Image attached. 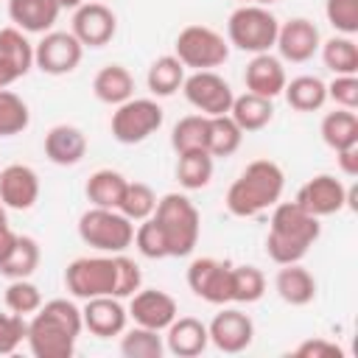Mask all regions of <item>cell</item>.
Segmentation results:
<instances>
[{
  "label": "cell",
  "mask_w": 358,
  "mask_h": 358,
  "mask_svg": "<svg viewBox=\"0 0 358 358\" xmlns=\"http://www.w3.org/2000/svg\"><path fill=\"white\" fill-rule=\"evenodd\" d=\"M81 330V308H76L70 299H50L31 313L25 341L34 358H70Z\"/></svg>",
  "instance_id": "cell-1"
},
{
  "label": "cell",
  "mask_w": 358,
  "mask_h": 358,
  "mask_svg": "<svg viewBox=\"0 0 358 358\" xmlns=\"http://www.w3.org/2000/svg\"><path fill=\"white\" fill-rule=\"evenodd\" d=\"M271 227L266 235V255L277 263H299L322 235L316 215L302 210L296 201H277L271 207Z\"/></svg>",
  "instance_id": "cell-2"
},
{
  "label": "cell",
  "mask_w": 358,
  "mask_h": 358,
  "mask_svg": "<svg viewBox=\"0 0 358 358\" xmlns=\"http://www.w3.org/2000/svg\"><path fill=\"white\" fill-rule=\"evenodd\" d=\"M285 187V173L274 159L249 162L227 190V210L235 218H255L271 210Z\"/></svg>",
  "instance_id": "cell-3"
},
{
  "label": "cell",
  "mask_w": 358,
  "mask_h": 358,
  "mask_svg": "<svg viewBox=\"0 0 358 358\" xmlns=\"http://www.w3.org/2000/svg\"><path fill=\"white\" fill-rule=\"evenodd\" d=\"M154 221L165 235L168 257H187L196 249L201 232V215L185 193H165L162 199H157Z\"/></svg>",
  "instance_id": "cell-4"
},
{
  "label": "cell",
  "mask_w": 358,
  "mask_h": 358,
  "mask_svg": "<svg viewBox=\"0 0 358 358\" xmlns=\"http://www.w3.org/2000/svg\"><path fill=\"white\" fill-rule=\"evenodd\" d=\"M280 20L266 6L243 3L227 20V42L243 53H268L277 42Z\"/></svg>",
  "instance_id": "cell-5"
},
{
  "label": "cell",
  "mask_w": 358,
  "mask_h": 358,
  "mask_svg": "<svg viewBox=\"0 0 358 358\" xmlns=\"http://www.w3.org/2000/svg\"><path fill=\"white\" fill-rule=\"evenodd\" d=\"M78 238L103 255H117V252H126L131 246L134 221H129L120 210L90 207L78 218Z\"/></svg>",
  "instance_id": "cell-6"
},
{
  "label": "cell",
  "mask_w": 358,
  "mask_h": 358,
  "mask_svg": "<svg viewBox=\"0 0 358 358\" xmlns=\"http://www.w3.org/2000/svg\"><path fill=\"white\" fill-rule=\"evenodd\" d=\"M173 56L193 70H213L229 59V42L210 25H187L173 42Z\"/></svg>",
  "instance_id": "cell-7"
},
{
  "label": "cell",
  "mask_w": 358,
  "mask_h": 358,
  "mask_svg": "<svg viewBox=\"0 0 358 358\" xmlns=\"http://www.w3.org/2000/svg\"><path fill=\"white\" fill-rule=\"evenodd\" d=\"M117 268L115 255H95V257H76L64 268V285L76 299L92 296H115Z\"/></svg>",
  "instance_id": "cell-8"
},
{
  "label": "cell",
  "mask_w": 358,
  "mask_h": 358,
  "mask_svg": "<svg viewBox=\"0 0 358 358\" xmlns=\"http://www.w3.org/2000/svg\"><path fill=\"white\" fill-rule=\"evenodd\" d=\"M165 120L162 106L154 98H129L123 103H117V109L112 112V137L123 145H134L148 140Z\"/></svg>",
  "instance_id": "cell-9"
},
{
  "label": "cell",
  "mask_w": 358,
  "mask_h": 358,
  "mask_svg": "<svg viewBox=\"0 0 358 358\" xmlns=\"http://www.w3.org/2000/svg\"><path fill=\"white\" fill-rule=\"evenodd\" d=\"M182 92H185L187 103L196 106L199 115H207V117L227 115L235 101L229 81L221 78L215 70H193L190 76H185Z\"/></svg>",
  "instance_id": "cell-10"
},
{
  "label": "cell",
  "mask_w": 358,
  "mask_h": 358,
  "mask_svg": "<svg viewBox=\"0 0 358 358\" xmlns=\"http://www.w3.org/2000/svg\"><path fill=\"white\" fill-rule=\"evenodd\" d=\"M84 45L73 36V31H48L34 45V64L45 76H67L81 64Z\"/></svg>",
  "instance_id": "cell-11"
},
{
  "label": "cell",
  "mask_w": 358,
  "mask_h": 358,
  "mask_svg": "<svg viewBox=\"0 0 358 358\" xmlns=\"http://www.w3.org/2000/svg\"><path fill=\"white\" fill-rule=\"evenodd\" d=\"M302 210H308L316 218L324 215H336L344 207H352V190H347L341 185V179H336L333 173H319L313 179H308L294 199Z\"/></svg>",
  "instance_id": "cell-12"
},
{
  "label": "cell",
  "mask_w": 358,
  "mask_h": 358,
  "mask_svg": "<svg viewBox=\"0 0 358 358\" xmlns=\"http://www.w3.org/2000/svg\"><path fill=\"white\" fill-rule=\"evenodd\" d=\"M229 271L232 266L218 257H196L187 266V285L190 291L210 302V305H227L229 299Z\"/></svg>",
  "instance_id": "cell-13"
},
{
  "label": "cell",
  "mask_w": 358,
  "mask_h": 358,
  "mask_svg": "<svg viewBox=\"0 0 358 358\" xmlns=\"http://www.w3.org/2000/svg\"><path fill=\"white\" fill-rule=\"evenodd\" d=\"M70 31L84 48H103L112 42V36L117 31V17L106 3L90 0L73 11V28Z\"/></svg>",
  "instance_id": "cell-14"
},
{
  "label": "cell",
  "mask_w": 358,
  "mask_h": 358,
  "mask_svg": "<svg viewBox=\"0 0 358 358\" xmlns=\"http://www.w3.org/2000/svg\"><path fill=\"white\" fill-rule=\"evenodd\" d=\"M207 333H210V344H215V350L235 355L252 344L255 322L238 308H224L213 316V322L207 324Z\"/></svg>",
  "instance_id": "cell-15"
},
{
  "label": "cell",
  "mask_w": 358,
  "mask_h": 358,
  "mask_svg": "<svg viewBox=\"0 0 358 358\" xmlns=\"http://www.w3.org/2000/svg\"><path fill=\"white\" fill-rule=\"evenodd\" d=\"M319 45H322V34L308 17H294V20L282 22L277 31V42H274L280 56L285 62H294V64L313 59Z\"/></svg>",
  "instance_id": "cell-16"
},
{
  "label": "cell",
  "mask_w": 358,
  "mask_h": 358,
  "mask_svg": "<svg viewBox=\"0 0 358 358\" xmlns=\"http://www.w3.org/2000/svg\"><path fill=\"white\" fill-rule=\"evenodd\" d=\"M129 316L134 319V324L162 333L179 316V308H176V299L171 294H165L159 288H140L131 294Z\"/></svg>",
  "instance_id": "cell-17"
},
{
  "label": "cell",
  "mask_w": 358,
  "mask_h": 358,
  "mask_svg": "<svg viewBox=\"0 0 358 358\" xmlns=\"http://www.w3.org/2000/svg\"><path fill=\"white\" fill-rule=\"evenodd\" d=\"M0 199L8 210H31L39 199V176L31 165L11 162L0 171Z\"/></svg>",
  "instance_id": "cell-18"
},
{
  "label": "cell",
  "mask_w": 358,
  "mask_h": 358,
  "mask_svg": "<svg viewBox=\"0 0 358 358\" xmlns=\"http://www.w3.org/2000/svg\"><path fill=\"white\" fill-rule=\"evenodd\" d=\"M126 319H129V310L120 305L117 296H92V299H84L81 322L98 338L120 336L126 330Z\"/></svg>",
  "instance_id": "cell-19"
},
{
  "label": "cell",
  "mask_w": 358,
  "mask_h": 358,
  "mask_svg": "<svg viewBox=\"0 0 358 358\" xmlns=\"http://www.w3.org/2000/svg\"><path fill=\"white\" fill-rule=\"evenodd\" d=\"M210 333L207 324L196 316H176L165 327V350L176 358H196L207 350Z\"/></svg>",
  "instance_id": "cell-20"
},
{
  "label": "cell",
  "mask_w": 358,
  "mask_h": 358,
  "mask_svg": "<svg viewBox=\"0 0 358 358\" xmlns=\"http://www.w3.org/2000/svg\"><path fill=\"white\" fill-rule=\"evenodd\" d=\"M285 81H288L285 78V67L271 53H255L252 62L243 70L246 92H255V95H263V98H271V101L282 92Z\"/></svg>",
  "instance_id": "cell-21"
},
{
  "label": "cell",
  "mask_w": 358,
  "mask_h": 358,
  "mask_svg": "<svg viewBox=\"0 0 358 358\" xmlns=\"http://www.w3.org/2000/svg\"><path fill=\"white\" fill-rule=\"evenodd\" d=\"M45 157L53 165L70 168L78 165L87 157V134L78 126L70 123H59L45 134Z\"/></svg>",
  "instance_id": "cell-22"
},
{
  "label": "cell",
  "mask_w": 358,
  "mask_h": 358,
  "mask_svg": "<svg viewBox=\"0 0 358 358\" xmlns=\"http://www.w3.org/2000/svg\"><path fill=\"white\" fill-rule=\"evenodd\" d=\"M59 14L62 8L56 0H8L11 22L25 34H48Z\"/></svg>",
  "instance_id": "cell-23"
},
{
  "label": "cell",
  "mask_w": 358,
  "mask_h": 358,
  "mask_svg": "<svg viewBox=\"0 0 358 358\" xmlns=\"http://www.w3.org/2000/svg\"><path fill=\"white\" fill-rule=\"evenodd\" d=\"M274 291L280 294L282 302H288L294 308H302V305L313 302V296H316V280H313V274L305 266L285 263L277 271V277H274Z\"/></svg>",
  "instance_id": "cell-24"
},
{
  "label": "cell",
  "mask_w": 358,
  "mask_h": 358,
  "mask_svg": "<svg viewBox=\"0 0 358 358\" xmlns=\"http://www.w3.org/2000/svg\"><path fill=\"white\" fill-rule=\"evenodd\" d=\"M92 92L101 103L117 106L129 98H134V78L123 64H106L92 78Z\"/></svg>",
  "instance_id": "cell-25"
},
{
  "label": "cell",
  "mask_w": 358,
  "mask_h": 358,
  "mask_svg": "<svg viewBox=\"0 0 358 358\" xmlns=\"http://www.w3.org/2000/svg\"><path fill=\"white\" fill-rule=\"evenodd\" d=\"M238 129L246 134V131H260L271 123L274 117V103L271 98H263V95H255V92H243V95H235L229 112H227Z\"/></svg>",
  "instance_id": "cell-26"
},
{
  "label": "cell",
  "mask_w": 358,
  "mask_h": 358,
  "mask_svg": "<svg viewBox=\"0 0 358 358\" xmlns=\"http://www.w3.org/2000/svg\"><path fill=\"white\" fill-rule=\"evenodd\" d=\"M129 179L120 173V171H112V168H101L95 173H90L87 185H84V193L90 199L92 207H106V210H117L120 199H123V190H126Z\"/></svg>",
  "instance_id": "cell-27"
},
{
  "label": "cell",
  "mask_w": 358,
  "mask_h": 358,
  "mask_svg": "<svg viewBox=\"0 0 358 358\" xmlns=\"http://www.w3.org/2000/svg\"><path fill=\"white\" fill-rule=\"evenodd\" d=\"M282 95L291 109L296 112H316L327 103V84L319 76H296L285 81Z\"/></svg>",
  "instance_id": "cell-28"
},
{
  "label": "cell",
  "mask_w": 358,
  "mask_h": 358,
  "mask_svg": "<svg viewBox=\"0 0 358 358\" xmlns=\"http://www.w3.org/2000/svg\"><path fill=\"white\" fill-rule=\"evenodd\" d=\"M319 134L324 140L327 148L333 151H341V148H350V145H358V117L352 109H333L322 117V126H319Z\"/></svg>",
  "instance_id": "cell-29"
},
{
  "label": "cell",
  "mask_w": 358,
  "mask_h": 358,
  "mask_svg": "<svg viewBox=\"0 0 358 358\" xmlns=\"http://www.w3.org/2000/svg\"><path fill=\"white\" fill-rule=\"evenodd\" d=\"M182 81H185V64L173 53L154 59L151 67H148V73H145V84H148V92L154 98L173 95L176 90H182Z\"/></svg>",
  "instance_id": "cell-30"
},
{
  "label": "cell",
  "mask_w": 358,
  "mask_h": 358,
  "mask_svg": "<svg viewBox=\"0 0 358 358\" xmlns=\"http://www.w3.org/2000/svg\"><path fill=\"white\" fill-rule=\"evenodd\" d=\"M0 59H3L20 78L34 67V45L28 42L25 31H20L17 25L0 28Z\"/></svg>",
  "instance_id": "cell-31"
},
{
  "label": "cell",
  "mask_w": 358,
  "mask_h": 358,
  "mask_svg": "<svg viewBox=\"0 0 358 358\" xmlns=\"http://www.w3.org/2000/svg\"><path fill=\"white\" fill-rule=\"evenodd\" d=\"M319 48H322L324 67L333 70L336 76H355L358 73V45L352 36L336 34L327 42H322Z\"/></svg>",
  "instance_id": "cell-32"
},
{
  "label": "cell",
  "mask_w": 358,
  "mask_h": 358,
  "mask_svg": "<svg viewBox=\"0 0 358 358\" xmlns=\"http://www.w3.org/2000/svg\"><path fill=\"white\" fill-rule=\"evenodd\" d=\"M243 143V131L229 115H215L207 123V151L210 157H232Z\"/></svg>",
  "instance_id": "cell-33"
},
{
  "label": "cell",
  "mask_w": 358,
  "mask_h": 358,
  "mask_svg": "<svg viewBox=\"0 0 358 358\" xmlns=\"http://www.w3.org/2000/svg\"><path fill=\"white\" fill-rule=\"evenodd\" d=\"M176 179H179V185L185 190H201V187H207L210 179H213V157H210V151L199 148V151L179 154Z\"/></svg>",
  "instance_id": "cell-34"
},
{
  "label": "cell",
  "mask_w": 358,
  "mask_h": 358,
  "mask_svg": "<svg viewBox=\"0 0 358 358\" xmlns=\"http://www.w3.org/2000/svg\"><path fill=\"white\" fill-rule=\"evenodd\" d=\"M39 243L31 238V235H17V246L11 249V255L0 263V274L8 277V280H22V277H31L36 268H39Z\"/></svg>",
  "instance_id": "cell-35"
},
{
  "label": "cell",
  "mask_w": 358,
  "mask_h": 358,
  "mask_svg": "<svg viewBox=\"0 0 358 358\" xmlns=\"http://www.w3.org/2000/svg\"><path fill=\"white\" fill-rule=\"evenodd\" d=\"M162 352H165V341H162L159 330L134 324L131 330L120 333V355L123 358H162Z\"/></svg>",
  "instance_id": "cell-36"
},
{
  "label": "cell",
  "mask_w": 358,
  "mask_h": 358,
  "mask_svg": "<svg viewBox=\"0 0 358 358\" xmlns=\"http://www.w3.org/2000/svg\"><path fill=\"white\" fill-rule=\"evenodd\" d=\"M266 294V277L257 266H232L229 271V299L252 305Z\"/></svg>",
  "instance_id": "cell-37"
},
{
  "label": "cell",
  "mask_w": 358,
  "mask_h": 358,
  "mask_svg": "<svg viewBox=\"0 0 358 358\" xmlns=\"http://www.w3.org/2000/svg\"><path fill=\"white\" fill-rule=\"evenodd\" d=\"M207 123H210L207 115H187V117L176 120V126H173V131H171V145H173V151H176V154L199 151V148L207 151Z\"/></svg>",
  "instance_id": "cell-38"
},
{
  "label": "cell",
  "mask_w": 358,
  "mask_h": 358,
  "mask_svg": "<svg viewBox=\"0 0 358 358\" xmlns=\"http://www.w3.org/2000/svg\"><path fill=\"white\" fill-rule=\"evenodd\" d=\"M28 123H31L28 103L17 92L0 90V137H14L25 131Z\"/></svg>",
  "instance_id": "cell-39"
},
{
  "label": "cell",
  "mask_w": 358,
  "mask_h": 358,
  "mask_svg": "<svg viewBox=\"0 0 358 358\" xmlns=\"http://www.w3.org/2000/svg\"><path fill=\"white\" fill-rule=\"evenodd\" d=\"M154 207H157V193L145 182H129L123 190V199L117 204V210L129 221H143V218L154 215Z\"/></svg>",
  "instance_id": "cell-40"
},
{
  "label": "cell",
  "mask_w": 358,
  "mask_h": 358,
  "mask_svg": "<svg viewBox=\"0 0 358 358\" xmlns=\"http://www.w3.org/2000/svg\"><path fill=\"white\" fill-rule=\"evenodd\" d=\"M39 305H42V291H39L28 277L8 282V288H6V308H8L11 313L31 316V313L39 310Z\"/></svg>",
  "instance_id": "cell-41"
},
{
  "label": "cell",
  "mask_w": 358,
  "mask_h": 358,
  "mask_svg": "<svg viewBox=\"0 0 358 358\" xmlns=\"http://www.w3.org/2000/svg\"><path fill=\"white\" fill-rule=\"evenodd\" d=\"M131 243H134L137 252H140L143 257H148V260H162V257H168L165 235H162L159 224L154 221V215H148V218H143V221L137 224V229H134V241H131Z\"/></svg>",
  "instance_id": "cell-42"
},
{
  "label": "cell",
  "mask_w": 358,
  "mask_h": 358,
  "mask_svg": "<svg viewBox=\"0 0 358 358\" xmlns=\"http://www.w3.org/2000/svg\"><path fill=\"white\" fill-rule=\"evenodd\" d=\"M324 17L336 34H358V0H324Z\"/></svg>",
  "instance_id": "cell-43"
},
{
  "label": "cell",
  "mask_w": 358,
  "mask_h": 358,
  "mask_svg": "<svg viewBox=\"0 0 358 358\" xmlns=\"http://www.w3.org/2000/svg\"><path fill=\"white\" fill-rule=\"evenodd\" d=\"M28 336V322L20 313H0V355H11Z\"/></svg>",
  "instance_id": "cell-44"
},
{
  "label": "cell",
  "mask_w": 358,
  "mask_h": 358,
  "mask_svg": "<svg viewBox=\"0 0 358 358\" xmlns=\"http://www.w3.org/2000/svg\"><path fill=\"white\" fill-rule=\"evenodd\" d=\"M115 268H117V282H115V296L123 299V296H131L134 291H140L143 285V274H140V266L126 257L123 252L115 255Z\"/></svg>",
  "instance_id": "cell-45"
},
{
  "label": "cell",
  "mask_w": 358,
  "mask_h": 358,
  "mask_svg": "<svg viewBox=\"0 0 358 358\" xmlns=\"http://www.w3.org/2000/svg\"><path fill=\"white\" fill-rule=\"evenodd\" d=\"M327 98L341 109L358 106V76H336L327 84Z\"/></svg>",
  "instance_id": "cell-46"
},
{
  "label": "cell",
  "mask_w": 358,
  "mask_h": 358,
  "mask_svg": "<svg viewBox=\"0 0 358 358\" xmlns=\"http://www.w3.org/2000/svg\"><path fill=\"white\" fill-rule=\"evenodd\" d=\"M294 355H299V358H341L344 350L336 341H327V338H305L294 350Z\"/></svg>",
  "instance_id": "cell-47"
},
{
  "label": "cell",
  "mask_w": 358,
  "mask_h": 358,
  "mask_svg": "<svg viewBox=\"0 0 358 358\" xmlns=\"http://www.w3.org/2000/svg\"><path fill=\"white\" fill-rule=\"evenodd\" d=\"M336 159H338V168L344 176H358V145L336 151Z\"/></svg>",
  "instance_id": "cell-48"
},
{
  "label": "cell",
  "mask_w": 358,
  "mask_h": 358,
  "mask_svg": "<svg viewBox=\"0 0 358 358\" xmlns=\"http://www.w3.org/2000/svg\"><path fill=\"white\" fill-rule=\"evenodd\" d=\"M14 246H17V232L8 224H0V263L11 255Z\"/></svg>",
  "instance_id": "cell-49"
},
{
  "label": "cell",
  "mask_w": 358,
  "mask_h": 358,
  "mask_svg": "<svg viewBox=\"0 0 358 358\" xmlns=\"http://www.w3.org/2000/svg\"><path fill=\"white\" fill-rule=\"evenodd\" d=\"M17 78H20V76H17V73H14V70L0 59V90H6L8 84H14Z\"/></svg>",
  "instance_id": "cell-50"
},
{
  "label": "cell",
  "mask_w": 358,
  "mask_h": 358,
  "mask_svg": "<svg viewBox=\"0 0 358 358\" xmlns=\"http://www.w3.org/2000/svg\"><path fill=\"white\" fill-rule=\"evenodd\" d=\"M56 3H59V8H62V11H64V8H70V11H76V8H78L81 3H87V0H56Z\"/></svg>",
  "instance_id": "cell-51"
},
{
  "label": "cell",
  "mask_w": 358,
  "mask_h": 358,
  "mask_svg": "<svg viewBox=\"0 0 358 358\" xmlns=\"http://www.w3.org/2000/svg\"><path fill=\"white\" fill-rule=\"evenodd\" d=\"M241 3H252V6H271L277 0H241Z\"/></svg>",
  "instance_id": "cell-52"
},
{
  "label": "cell",
  "mask_w": 358,
  "mask_h": 358,
  "mask_svg": "<svg viewBox=\"0 0 358 358\" xmlns=\"http://www.w3.org/2000/svg\"><path fill=\"white\" fill-rule=\"evenodd\" d=\"M6 210H8V207H6V204H3V199H0V224H8V218H6Z\"/></svg>",
  "instance_id": "cell-53"
},
{
  "label": "cell",
  "mask_w": 358,
  "mask_h": 358,
  "mask_svg": "<svg viewBox=\"0 0 358 358\" xmlns=\"http://www.w3.org/2000/svg\"><path fill=\"white\" fill-rule=\"evenodd\" d=\"M98 3H103V0H98Z\"/></svg>",
  "instance_id": "cell-54"
}]
</instances>
